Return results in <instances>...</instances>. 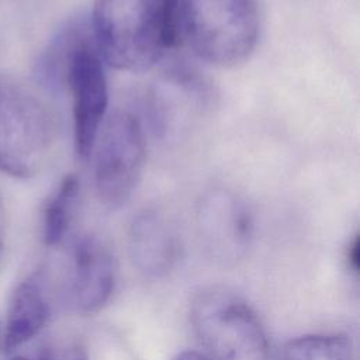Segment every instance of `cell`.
Returning <instances> with one entry per match:
<instances>
[{
	"label": "cell",
	"mask_w": 360,
	"mask_h": 360,
	"mask_svg": "<svg viewBox=\"0 0 360 360\" xmlns=\"http://www.w3.org/2000/svg\"><path fill=\"white\" fill-rule=\"evenodd\" d=\"M52 53V63L72 96L75 150L80 159H87L91 156L108 104L105 63L96 46L90 24L69 27Z\"/></svg>",
	"instance_id": "obj_2"
},
{
	"label": "cell",
	"mask_w": 360,
	"mask_h": 360,
	"mask_svg": "<svg viewBox=\"0 0 360 360\" xmlns=\"http://www.w3.org/2000/svg\"><path fill=\"white\" fill-rule=\"evenodd\" d=\"M79 195V180L75 174L65 176L44 208L42 235L48 246L59 245L72 222Z\"/></svg>",
	"instance_id": "obj_11"
},
{
	"label": "cell",
	"mask_w": 360,
	"mask_h": 360,
	"mask_svg": "<svg viewBox=\"0 0 360 360\" xmlns=\"http://www.w3.org/2000/svg\"><path fill=\"white\" fill-rule=\"evenodd\" d=\"M191 322L214 360H267V340L257 316L228 288L201 290L191 304Z\"/></svg>",
	"instance_id": "obj_5"
},
{
	"label": "cell",
	"mask_w": 360,
	"mask_h": 360,
	"mask_svg": "<svg viewBox=\"0 0 360 360\" xmlns=\"http://www.w3.org/2000/svg\"><path fill=\"white\" fill-rule=\"evenodd\" d=\"M56 125L48 105L31 91L0 84V172L35 176L55 143Z\"/></svg>",
	"instance_id": "obj_4"
},
{
	"label": "cell",
	"mask_w": 360,
	"mask_h": 360,
	"mask_svg": "<svg viewBox=\"0 0 360 360\" xmlns=\"http://www.w3.org/2000/svg\"><path fill=\"white\" fill-rule=\"evenodd\" d=\"M90 28L104 63L143 72L179 39V0H94Z\"/></svg>",
	"instance_id": "obj_1"
},
{
	"label": "cell",
	"mask_w": 360,
	"mask_h": 360,
	"mask_svg": "<svg viewBox=\"0 0 360 360\" xmlns=\"http://www.w3.org/2000/svg\"><path fill=\"white\" fill-rule=\"evenodd\" d=\"M115 269L110 250L96 238L76 240L65 271L63 294L80 312H96L114 290Z\"/></svg>",
	"instance_id": "obj_7"
},
{
	"label": "cell",
	"mask_w": 360,
	"mask_h": 360,
	"mask_svg": "<svg viewBox=\"0 0 360 360\" xmlns=\"http://www.w3.org/2000/svg\"><path fill=\"white\" fill-rule=\"evenodd\" d=\"M41 360H86V356L79 346L68 345L48 349Z\"/></svg>",
	"instance_id": "obj_13"
},
{
	"label": "cell",
	"mask_w": 360,
	"mask_h": 360,
	"mask_svg": "<svg viewBox=\"0 0 360 360\" xmlns=\"http://www.w3.org/2000/svg\"><path fill=\"white\" fill-rule=\"evenodd\" d=\"M201 229L212 257L221 263H235L246 249L250 221L233 200H211L202 208Z\"/></svg>",
	"instance_id": "obj_8"
},
{
	"label": "cell",
	"mask_w": 360,
	"mask_h": 360,
	"mask_svg": "<svg viewBox=\"0 0 360 360\" xmlns=\"http://www.w3.org/2000/svg\"><path fill=\"white\" fill-rule=\"evenodd\" d=\"M129 252L142 273L149 277H162L177 262L179 243L163 218L153 212H145L131 226Z\"/></svg>",
	"instance_id": "obj_10"
},
{
	"label": "cell",
	"mask_w": 360,
	"mask_h": 360,
	"mask_svg": "<svg viewBox=\"0 0 360 360\" xmlns=\"http://www.w3.org/2000/svg\"><path fill=\"white\" fill-rule=\"evenodd\" d=\"M4 226H6L4 207H3L1 197H0V256H1V252H3V243H4Z\"/></svg>",
	"instance_id": "obj_15"
},
{
	"label": "cell",
	"mask_w": 360,
	"mask_h": 360,
	"mask_svg": "<svg viewBox=\"0 0 360 360\" xmlns=\"http://www.w3.org/2000/svg\"><path fill=\"white\" fill-rule=\"evenodd\" d=\"M284 360H352V346L343 335H311L292 339Z\"/></svg>",
	"instance_id": "obj_12"
},
{
	"label": "cell",
	"mask_w": 360,
	"mask_h": 360,
	"mask_svg": "<svg viewBox=\"0 0 360 360\" xmlns=\"http://www.w3.org/2000/svg\"><path fill=\"white\" fill-rule=\"evenodd\" d=\"M349 257H350V263H352L353 269L357 270L359 264H360V240H359V238H356L353 245L350 246Z\"/></svg>",
	"instance_id": "obj_14"
},
{
	"label": "cell",
	"mask_w": 360,
	"mask_h": 360,
	"mask_svg": "<svg viewBox=\"0 0 360 360\" xmlns=\"http://www.w3.org/2000/svg\"><path fill=\"white\" fill-rule=\"evenodd\" d=\"M176 360H208V359L195 352H184Z\"/></svg>",
	"instance_id": "obj_16"
},
{
	"label": "cell",
	"mask_w": 360,
	"mask_h": 360,
	"mask_svg": "<svg viewBox=\"0 0 360 360\" xmlns=\"http://www.w3.org/2000/svg\"><path fill=\"white\" fill-rule=\"evenodd\" d=\"M179 22L193 52L219 68L245 62L259 37L255 0H179Z\"/></svg>",
	"instance_id": "obj_3"
},
{
	"label": "cell",
	"mask_w": 360,
	"mask_h": 360,
	"mask_svg": "<svg viewBox=\"0 0 360 360\" xmlns=\"http://www.w3.org/2000/svg\"><path fill=\"white\" fill-rule=\"evenodd\" d=\"M14 360H25V359H21V357H17V359H14Z\"/></svg>",
	"instance_id": "obj_17"
},
{
	"label": "cell",
	"mask_w": 360,
	"mask_h": 360,
	"mask_svg": "<svg viewBox=\"0 0 360 360\" xmlns=\"http://www.w3.org/2000/svg\"><path fill=\"white\" fill-rule=\"evenodd\" d=\"M93 153L98 200L108 208L122 207L135 191L145 165V138L136 117L118 110L104 118Z\"/></svg>",
	"instance_id": "obj_6"
},
{
	"label": "cell",
	"mask_w": 360,
	"mask_h": 360,
	"mask_svg": "<svg viewBox=\"0 0 360 360\" xmlns=\"http://www.w3.org/2000/svg\"><path fill=\"white\" fill-rule=\"evenodd\" d=\"M51 312L48 284L44 271H37L21 281L14 291L4 330V347L13 352L32 339L46 323Z\"/></svg>",
	"instance_id": "obj_9"
}]
</instances>
